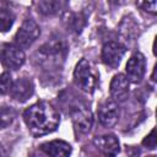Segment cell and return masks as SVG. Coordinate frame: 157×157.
<instances>
[{"mask_svg": "<svg viewBox=\"0 0 157 157\" xmlns=\"http://www.w3.org/2000/svg\"><path fill=\"white\" fill-rule=\"evenodd\" d=\"M137 6H140L142 10L148 11L151 13H156L157 1H145V2H137Z\"/></svg>", "mask_w": 157, "mask_h": 157, "instance_id": "cell-20", "label": "cell"}, {"mask_svg": "<svg viewBox=\"0 0 157 157\" xmlns=\"http://www.w3.org/2000/svg\"><path fill=\"white\" fill-rule=\"evenodd\" d=\"M110 96L115 103L124 102L129 94V81L124 74L115 75L110 81Z\"/></svg>", "mask_w": 157, "mask_h": 157, "instance_id": "cell-11", "label": "cell"}, {"mask_svg": "<svg viewBox=\"0 0 157 157\" xmlns=\"http://www.w3.org/2000/svg\"><path fill=\"white\" fill-rule=\"evenodd\" d=\"M33 91L34 86L32 80L28 77H21L12 83L10 96L18 102H26L33 94Z\"/></svg>", "mask_w": 157, "mask_h": 157, "instance_id": "cell-12", "label": "cell"}, {"mask_svg": "<svg viewBox=\"0 0 157 157\" xmlns=\"http://www.w3.org/2000/svg\"><path fill=\"white\" fill-rule=\"evenodd\" d=\"M12 77L9 72H4L0 75V94H6L10 93L11 87H12Z\"/></svg>", "mask_w": 157, "mask_h": 157, "instance_id": "cell-18", "label": "cell"}, {"mask_svg": "<svg viewBox=\"0 0 157 157\" xmlns=\"http://www.w3.org/2000/svg\"><path fill=\"white\" fill-rule=\"evenodd\" d=\"M97 114H98L99 123L107 128H110V126L115 125L119 119L118 104L113 99H105L104 102H102L99 104Z\"/></svg>", "mask_w": 157, "mask_h": 157, "instance_id": "cell-9", "label": "cell"}, {"mask_svg": "<svg viewBox=\"0 0 157 157\" xmlns=\"http://www.w3.org/2000/svg\"><path fill=\"white\" fill-rule=\"evenodd\" d=\"M0 157H6V152L1 145H0Z\"/></svg>", "mask_w": 157, "mask_h": 157, "instance_id": "cell-21", "label": "cell"}, {"mask_svg": "<svg viewBox=\"0 0 157 157\" xmlns=\"http://www.w3.org/2000/svg\"><path fill=\"white\" fill-rule=\"evenodd\" d=\"M0 63L6 69L17 70L25 63V53L17 45L5 43L0 48Z\"/></svg>", "mask_w": 157, "mask_h": 157, "instance_id": "cell-4", "label": "cell"}, {"mask_svg": "<svg viewBox=\"0 0 157 157\" xmlns=\"http://www.w3.org/2000/svg\"><path fill=\"white\" fill-rule=\"evenodd\" d=\"M125 54V47L118 42H108L102 48V61L110 69H115Z\"/></svg>", "mask_w": 157, "mask_h": 157, "instance_id": "cell-7", "label": "cell"}, {"mask_svg": "<svg viewBox=\"0 0 157 157\" xmlns=\"http://www.w3.org/2000/svg\"><path fill=\"white\" fill-rule=\"evenodd\" d=\"M94 147L104 157H115L119 153V141L114 135H99L93 139Z\"/></svg>", "mask_w": 157, "mask_h": 157, "instance_id": "cell-10", "label": "cell"}, {"mask_svg": "<svg viewBox=\"0 0 157 157\" xmlns=\"http://www.w3.org/2000/svg\"><path fill=\"white\" fill-rule=\"evenodd\" d=\"M25 123L33 136H43L56 130L60 115L48 102H38L23 112Z\"/></svg>", "mask_w": 157, "mask_h": 157, "instance_id": "cell-1", "label": "cell"}, {"mask_svg": "<svg viewBox=\"0 0 157 157\" xmlns=\"http://www.w3.org/2000/svg\"><path fill=\"white\" fill-rule=\"evenodd\" d=\"M71 146L63 140H53L39 146L38 152L32 153L31 157H69Z\"/></svg>", "mask_w": 157, "mask_h": 157, "instance_id": "cell-5", "label": "cell"}, {"mask_svg": "<svg viewBox=\"0 0 157 157\" xmlns=\"http://www.w3.org/2000/svg\"><path fill=\"white\" fill-rule=\"evenodd\" d=\"M142 145L146 147V148H150V150H153L156 147V137H155V129L151 130V132L142 141Z\"/></svg>", "mask_w": 157, "mask_h": 157, "instance_id": "cell-19", "label": "cell"}, {"mask_svg": "<svg viewBox=\"0 0 157 157\" xmlns=\"http://www.w3.org/2000/svg\"><path fill=\"white\" fill-rule=\"evenodd\" d=\"M74 81L82 91L92 93L96 86V76L92 72L91 64L86 59H81L74 71Z\"/></svg>", "mask_w": 157, "mask_h": 157, "instance_id": "cell-3", "label": "cell"}, {"mask_svg": "<svg viewBox=\"0 0 157 157\" xmlns=\"http://www.w3.org/2000/svg\"><path fill=\"white\" fill-rule=\"evenodd\" d=\"M40 28L32 18H26L15 34V45L21 48H29L39 37Z\"/></svg>", "mask_w": 157, "mask_h": 157, "instance_id": "cell-2", "label": "cell"}, {"mask_svg": "<svg viewBox=\"0 0 157 157\" xmlns=\"http://www.w3.org/2000/svg\"><path fill=\"white\" fill-rule=\"evenodd\" d=\"M15 118H16V110L12 107L7 104H0V130L11 125Z\"/></svg>", "mask_w": 157, "mask_h": 157, "instance_id": "cell-15", "label": "cell"}, {"mask_svg": "<svg viewBox=\"0 0 157 157\" xmlns=\"http://www.w3.org/2000/svg\"><path fill=\"white\" fill-rule=\"evenodd\" d=\"M38 12L43 15H54L58 12V10L61 6V2L59 1H39L36 2Z\"/></svg>", "mask_w": 157, "mask_h": 157, "instance_id": "cell-17", "label": "cell"}, {"mask_svg": "<svg viewBox=\"0 0 157 157\" xmlns=\"http://www.w3.org/2000/svg\"><path fill=\"white\" fill-rule=\"evenodd\" d=\"M147 157H156V156H153V155H151V156H147Z\"/></svg>", "mask_w": 157, "mask_h": 157, "instance_id": "cell-22", "label": "cell"}, {"mask_svg": "<svg viewBox=\"0 0 157 157\" xmlns=\"http://www.w3.org/2000/svg\"><path fill=\"white\" fill-rule=\"evenodd\" d=\"M126 78L129 82L139 83L146 71V60L141 53H135L126 63Z\"/></svg>", "mask_w": 157, "mask_h": 157, "instance_id": "cell-8", "label": "cell"}, {"mask_svg": "<svg viewBox=\"0 0 157 157\" xmlns=\"http://www.w3.org/2000/svg\"><path fill=\"white\" fill-rule=\"evenodd\" d=\"M15 22V15L6 7H0V32H7Z\"/></svg>", "mask_w": 157, "mask_h": 157, "instance_id": "cell-16", "label": "cell"}, {"mask_svg": "<svg viewBox=\"0 0 157 157\" xmlns=\"http://www.w3.org/2000/svg\"><path fill=\"white\" fill-rule=\"evenodd\" d=\"M71 118L75 129L81 132V134H87L93 124V118L91 110L83 105V104H77L71 109Z\"/></svg>", "mask_w": 157, "mask_h": 157, "instance_id": "cell-6", "label": "cell"}, {"mask_svg": "<svg viewBox=\"0 0 157 157\" xmlns=\"http://www.w3.org/2000/svg\"><path fill=\"white\" fill-rule=\"evenodd\" d=\"M64 22L66 23V27L70 31H74L76 33H80L82 27L85 26V17L81 13L75 12H66V18H64Z\"/></svg>", "mask_w": 157, "mask_h": 157, "instance_id": "cell-13", "label": "cell"}, {"mask_svg": "<svg viewBox=\"0 0 157 157\" xmlns=\"http://www.w3.org/2000/svg\"><path fill=\"white\" fill-rule=\"evenodd\" d=\"M120 33L123 37L132 40L137 34H139V26L136 25V22L130 18V17H125L120 25ZM126 39V40H128Z\"/></svg>", "mask_w": 157, "mask_h": 157, "instance_id": "cell-14", "label": "cell"}]
</instances>
